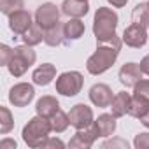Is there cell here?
Here are the masks:
<instances>
[{
    "label": "cell",
    "instance_id": "obj_1",
    "mask_svg": "<svg viewBox=\"0 0 149 149\" xmlns=\"http://www.w3.org/2000/svg\"><path fill=\"white\" fill-rule=\"evenodd\" d=\"M121 42L118 37L111 42H102L97 51L88 58L86 61V68L90 74H93V76H100V74H104L105 70H109L116 60H118V54H119V49H121Z\"/></svg>",
    "mask_w": 149,
    "mask_h": 149
},
{
    "label": "cell",
    "instance_id": "obj_2",
    "mask_svg": "<svg viewBox=\"0 0 149 149\" xmlns=\"http://www.w3.org/2000/svg\"><path fill=\"white\" fill-rule=\"evenodd\" d=\"M118 28V14L109 7H98L93 19V33L97 37V42H111L114 40Z\"/></svg>",
    "mask_w": 149,
    "mask_h": 149
},
{
    "label": "cell",
    "instance_id": "obj_3",
    "mask_svg": "<svg viewBox=\"0 0 149 149\" xmlns=\"http://www.w3.org/2000/svg\"><path fill=\"white\" fill-rule=\"evenodd\" d=\"M53 132L51 128V123L47 118H42V116H35L32 118L25 128H23V140L28 147H42V144L49 139V133Z\"/></svg>",
    "mask_w": 149,
    "mask_h": 149
},
{
    "label": "cell",
    "instance_id": "obj_4",
    "mask_svg": "<svg viewBox=\"0 0 149 149\" xmlns=\"http://www.w3.org/2000/svg\"><path fill=\"white\" fill-rule=\"evenodd\" d=\"M35 60H37V54L32 49V46H26V44L18 46V47H14V54H13L7 68L14 77H21L23 74L35 63Z\"/></svg>",
    "mask_w": 149,
    "mask_h": 149
},
{
    "label": "cell",
    "instance_id": "obj_5",
    "mask_svg": "<svg viewBox=\"0 0 149 149\" xmlns=\"http://www.w3.org/2000/svg\"><path fill=\"white\" fill-rule=\"evenodd\" d=\"M83 74L77 70H70V72H63L56 79V93L63 95V97H76L81 88H83Z\"/></svg>",
    "mask_w": 149,
    "mask_h": 149
},
{
    "label": "cell",
    "instance_id": "obj_6",
    "mask_svg": "<svg viewBox=\"0 0 149 149\" xmlns=\"http://www.w3.org/2000/svg\"><path fill=\"white\" fill-rule=\"evenodd\" d=\"M35 23L42 28V30H47L54 25L60 23V11L54 4L51 2H46L42 6L37 7L35 11Z\"/></svg>",
    "mask_w": 149,
    "mask_h": 149
},
{
    "label": "cell",
    "instance_id": "obj_7",
    "mask_svg": "<svg viewBox=\"0 0 149 149\" xmlns=\"http://www.w3.org/2000/svg\"><path fill=\"white\" fill-rule=\"evenodd\" d=\"M98 137H100V135H98V128H97V125H95V121H93L90 126L77 130L76 135L70 139L68 146H70V147H76V149H88V147L93 146V142H95Z\"/></svg>",
    "mask_w": 149,
    "mask_h": 149
},
{
    "label": "cell",
    "instance_id": "obj_8",
    "mask_svg": "<svg viewBox=\"0 0 149 149\" xmlns=\"http://www.w3.org/2000/svg\"><path fill=\"white\" fill-rule=\"evenodd\" d=\"M35 97V90L28 83H18L9 91V102L14 107H26Z\"/></svg>",
    "mask_w": 149,
    "mask_h": 149
},
{
    "label": "cell",
    "instance_id": "obj_9",
    "mask_svg": "<svg viewBox=\"0 0 149 149\" xmlns=\"http://www.w3.org/2000/svg\"><path fill=\"white\" fill-rule=\"evenodd\" d=\"M68 119H70V126H74L76 130L86 128L93 123V111L86 104H77L70 109Z\"/></svg>",
    "mask_w": 149,
    "mask_h": 149
},
{
    "label": "cell",
    "instance_id": "obj_10",
    "mask_svg": "<svg viewBox=\"0 0 149 149\" xmlns=\"http://www.w3.org/2000/svg\"><path fill=\"white\" fill-rule=\"evenodd\" d=\"M126 46L130 47H144L146 42H147V32H146V26L142 25H137V23H132L128 28H125L123 32V39H121Z\"/></svg>",
    "mask_w": 149,
    "mask_h": 149
},
{
    "label": "cell",
    "instance_id": "obj_11",
    "mask_svg": "<svg viewBox=\"0 0 149 149\" xmlns=\"http://www.w3.org/2000/svg\"><path fill=\"white\" fill-rule=\"evenodd\" d=\"M142 70H140V65L137 63H125L121 68H119V83L126 88H133L140 79H142Z\"/></svg>",
    "mask_w": 149,
    "mask_h": 149
},
{
    "label": "cell",
    "instance_id": "obj_12",
    "mask_svg": "<svg viewBox=\"0 0 149 149\" xmlns=\"http://www.w3.org/2000/svg\"><path fill=\"white\" fill-rule=\"evenodd\" d=\"M112 90L104 84V83H98V84H93L90 88V100L93 105L97 107H109L111 102H112Z\"/></svg>",
    "mask_w": 149,
    "mask_h": 149
},
{
    "label": "cell",
    "instance_id": "obj_13",
    "mask_svg": "<svg viewBox=\"0 0 149 149\" xmlns=\"http://www.w3.org/2000/svg\"><path fill=\"white\" fill-rule=\"evenodd\" d=\"M90 11L88 0H63L61 13L68 18H83Z\"/></svg>",
    "mask_w": 149,
    "mask_h": 149
},
{
    "label": "cell",
    "instance_id": "obj_14",
    "mask_svg": "<svg viewBox=\"0 0 149 149\" xmlns=\"http://www.w3.org/2000/svg\"><path fill=\"white\" fill-rule=\"evenodd\" d=\"M32 25H33L32 23V16L25 9L23 11H18V13H14V14L9 16V28L14 33H18V35H23Z\"/></svg>",
    "mask_w": 149,
    "mask_h": 149
},
{
    "label": "cell",
    "instance_id": "obj_15",
    "mask_svg": "<svg viewBox=\"0 0 149 149\" xmlns=\"http://www.w3.org/2000/svg\"><path fill=\"white\" fill-rule=\"evenodd\" d=\"M56 76V67L51 63H42L40 67H37L32 74V79L37 86H47Z\"/></svg>",
    "mask_w": 149,
    "mask_h": 149
},
{
    "label": "cell",
    "instance_id": "obj_16",
    "mask_svg": "<svg viewBox=\"0 0 149 149\" xmlns=\"http://www.w3.org/2000/svg\"><path fill=\"white\" fill-rule=\"evenodd\" d=\"M35 111H37V114H39V116H42V118H47V119H49L51 116H54V114L60 111V102H58L54 97L46 95V97H42V98H39V100H37Z\"/></svg>",
    "mask_w": 149,
    "mask_h": 149
},
{
    "label": "cell",
    "instance_id": "obj_17",
    "mask_svg": "<svg viewBox=\"0 0 149 149\" xmlns=\"http://www.w3.org/2000/svg\"><path fill=\"white\" fill-rule=\"evenodd\" d=\"M130 93L126 91H119L114 95L112 102H111V111L116 118H123L125 114H128V105H130Z\"/></svg>",
    "mask_w": 149,
    "mask_h": 149
},
{
    "label": "cell",
    "instance_id": "obj_18",
    "mask_svg": "<svg viewBox=\"0 0 149 149\" xmlns=\"http://www.w3.org/2000/svg\"><path fill=\"white\" fill-rule=\"evenodd\" d=\"M63 30H65L67 40H77L83 37L86 28H84V23L81 21V18H70L67 23H63Z\"/></svg>",
    "mask_w": 149,
    "mask_h": 149
},
{
    "label": "cell",
    "instance_id": "obj_19",
    "mask_svg": "<svg viewBox=\"0 0 149 149\" xmlns=\"http://www.w3.org/2000/svg\"><path fill=\"white\" fill-rule=\"evenodd\" d=\"M100 137H111L116 132V116L114 114H100L95 119Z\"/></svg>",
    "mask_w": 149,
    "mask_h": 149
},
{
    "label": "cell",
    "instance_id": "obj_20",
    "mask_svg": "<svg viewBox=\"0 0 149 149\" xmlns=\"http://www.w3.org/2000/svg\"><path fill=\"white\" fill-rule=\"evenodd\" d=\"M44 42L51 47H56L60 44L65 42V30H63V25L58 23L47 30H44Z\"/></svg>",
    "mask_w": 149,
    "mask_h": 149
},
{
    "label": "cell",
    "instance_id": "obj_21",
    "mask_svg": "<svg viewBox=\"0 0 149 149\" xmlns=\"http://www.w3.org/2000/svg\"><path fill=\"white\" fill-rule=\"evenodd\" d=\"M147 111H149V100L142 98V97H137V95H132L130 105H128V114L132 118H139L140 119Z\"/></svg>",
    "mask_w": 149,
    "mask_h": 149
},
{
    "label": "cell",
    "instance_id": "obj_22",
    "mask_svg": "<svg viewBox=\"0 0 149 149\" xmlns=\"http://www.w3.org/2000/svg\"><path fill=\"white\" fill-rule=\"evenodd\" d=\"M44 40V30L35 23V25H32L25 33H23V42L26 44V46H37V44H40Z\"/></svg>",
    "mask_w": 149,
    "mask_h": 149
},
{
    "label": "cell",
    "instance_id": "obj_23",
    "mask_svg": "<svg viewBox=\"0 0 149 149\" xmlns=\"http://www.w3.org/2000/svg\"><path fill=\"white\" fill-rule=\"evenodd\" d=\"M49 123H51V128H53V132H56V133H61V132H65L67 128H68V125H70V119H68V114H65L61 109L54 114V116H51L49 118Z\"/></svg>",
    "mask_w": 149,
    "mask_h": 149
},
{
    "label": "cell",
    "instance_id": "obj_24",
    "mask_svg": "<svg viewBox=\"0 0 149 149\" xmlns=\"http://www.w3.org/2000/svg\"><path fill=\"white\" fill-rule=\"evenodd\" d=\"M132 21L147 28L149 26V6L147 4H139L132 13Z\"/></svg>",
    "mask_w": 149,
    "mask_h": 149
},
{
    "label": "cell",
    "instance_id": "obj_25",
    "mask_svg": "<svg viewBox=\"0 0 149 149\" xmlns=\"http://www.w3.org/2000/svg\"><path fill=\"white\" fill-rule=\"evenodd\" d=\"M14 121H13V114L7 107H0V133L6 135L13 130Z\"/></svg>",
    "mask_w": 149,
    "mask_h": 149
},
{
    "label": "cell",
    "instance_id": "obj_26",
    "mask_svg": "<svg viewBox=\"0 0 149 149\" xmlns=\"http://www.w3.org/2000/svg\"><path fill=\"white\" fill-rule=\"evenodd\" d=\"M23 7H25V0H0V9L7 16L23 11Z\"/></svg>",
    "mask_w": 149,
    "mask_h": 149
},
{
    "label": "cell",
    "instance_id": "obj_27",
    "mask_svg": "<svg viewBox=\"0 0 149 149\" xmlns=\"http://www.w3.org/2000/svg\"><path fill=\"white\" fill-rule=\"evenodd\" d=\"M133 95L149 100V79H140V81L133 86Z\"/></svg>",
    "mask_w": 149,
    "mask_h": 149
},
{
    "label": "cell",
    "instance_id": "obj_28",
    "mask_svg": "<svg viewBox=\"0 0 149 149\" xmlns=\"http://www.w3.org/2000/svg\"><path fill=\"white\" fill-rule=\"evenodd\" d=\"M13 54H14V49H11L9 46H6V44H2L0 46V65H9V61H11V58H13Z\"/></svg>",
    "mask_w": 149,
    "mask_h": 149
},
{
    "label": "cell",
    "instance_id": "obj_29",
    "mask_svg": "<svg viewBox=\"0 0 149 149\" xmlns=\"http://www.w3.org/2000/svg\"><path fill=\"white\" fill-rule=\"evenodd\" d=\"M133 146H135L137 149H149V133H147V132H144V133L135 135Z\"/></svg>",
    "mask_w": 149,
    "mask_h": 149
},
{
    "label": "cell",
    "instance_id": "obj_30",
    "mask_svg": "<svg viewBox=\"0 0 149 149\" xmlns=\"http://www.w3.org/2000/svg\"><path fill=\"white\" fill-rule=\"evenodd\" d=\"M102 147H119V149H128V142L125 140V139H112V140H107V142H104L102 144Z\"/></svg>",
    "mask_w": 149,
    "mask_h": 149
},
{
    "label": "cell",
    "instance_id": "obj_31",
    "mask_svg": "<svg viewBox=\"0 0 149 149\" xmlns=\"http://www.w3.org/2000/svg\"><path fill=\"white\" fill-rule=\"evenodd\" d=\"M42 147H46V149H47V147H65V144H63L60 139H51V137H49V139L42 144Z\"/></svg>",
    "mask_w": 149,
    "mask_h": 149
},
{
    "label": "cell",
    "instance_id": "obj_32",
    "mask_svg": "<svg viewBox=\"0 0 149 149\" xmlns=\"http://www.w3.org/2000/svg\"><path fill=\"white\" fill-rule=\"evenodd\" d=\"M0 149H16V142L11 139H4L0 142Z\"/></svg>",
    "mask_w": 149,
    "mask_h": 149
},
{
    "label": "cell",
    "instance_id": "obj_33",
    "mask_svg": "<svg viewBox=\"0 0 149 149\" xmlns=\"http://www.w3.org/2000/svg\"><path fill=\"white\" fill-rule=\"evenodd\" d=\"M139 65H140V70L146 74V76H149V54H147V56H144V58H142V61H140Z\"/></svg>",
    "mask_w": 149,
    "mask_h": 149
},
{
    "label": "cell",
    "instance_id": "obj_34",
    "mask_svg": "<svg viewBox=\"0 0 149 149\" xmlns=\"http://www.w3.org/2000/svg\"><path fill=\"white\" fill-rule=\"evenodd\" d=\"M109 4H112L114 7H123V6H126V2L128 0H107Z\"/></svg>",
    "mask_w": 149,
    "mask_h": 149
},
{
    "label": "cell",
    "instance_id": "obj_35",
    "mask_svg": "<svg viewBox=\"0 0 149 149\" xmlns=\"http://www.w3.org/2000/svg\"><path fill=\"white\" fill-rule=\"evenodd\" d=\"M140 123H142L146 128H149V111H147V112H146V114L140 118Z\"/></svg>",
    "mask_w": 149,
    "mask_h": 149
},
{
    "label": "cell",
    "instance_id": "obj_36",
    "mask_svg": "<svg viewBox=\"0 0 149 149\" xmlns=\"http://www.w3.org/2000/svg\"><path fill=\"white\" fill-rule=\"evenodd\" d=\"M147 6H149V2H147Z\"/></svg>",
    "mask_w": 149,
    "mask_h": 149
}]
</instances>
